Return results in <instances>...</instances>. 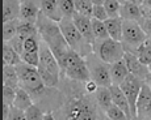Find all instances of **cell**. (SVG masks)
I'll return each instance as SVG.
<instances>
[{
	"label": "cell",
	"mask_w": 151,
	"mask_h": 120,
	"mask_svg": "<svg viewBox=\"0 0 151 120\" xmlns=\"http://www.w3.org/2000/svg\"><path fill=\"white\" fill-rule=\"evenodd\" d=\"M145 82H146V84H147V85H149V86L151 88V73L149 75V77H147V78H146V81H145Z\"/></svg>",
	"instance_id": "45"
},
{
	"label": "cell",
	"mask_w": 151,
	"mask_h": 120,
	"mask_svg": "<svg viewBox=\"0 0 151 120\" xmlns=\"http://www.w3.org/2000/svg\"><path fill=\"white\" fill-rule=\"evenodd\" d=\"M40 34L33 37H29L24 41V51L28 52H40V43H41V39H38Z\"/></svg>",
	"instance_id": "34"
},
{
	"label": "cell",
	"mask_w": 151,
	"mask_h": 120,
	"mask_svg": "<svg viewBox=\"0 0 151 120\" xmlns=\"http://www.w3.org/2000/svg\"><path fill=\"white\" fill-rule=\"evenodd\" d=\"M16 69L20 80V86L29 91L32 95H38L43 93L46 85L43 84L37 67H32L21 61L19 65H16Z\"/></svg>",
	"instance_id": "3"
},
{
	"label": "cell",
	"mask_w": 151,
	"mask_h": 120,
	"mask_svg": "<svg viewBox=\"0 0 151 120\" xmlns=\"http://www.w3.org/2000/svg\"><path fill=\"white\" fill-rule=\"evenodd\" d=\"M5 43H8L11 46V47L13 48L14 51H17V52L21 55L22 52H24V39L22 38H20L19 35H16V37H13L12 39H11L9 42H5Z\"/></svg>",
	"instance_id": "39"
},
{
	"label": "cell",
	"mask_w": 151,
	"mask_h": 120,
	"mask_svg": "<svg viewBox=\"0 0 151 120\" xmlns=\"http://www.w3.org/2000/svg\"><path fill=\"white\" fill-rule=\"evenodd\" d=\"M109 89H110V93H112L113 104L120 107L121 110L126 114V116L129 118V120H132L133 116H132V110H130L129 101H127V98L125 97V94H124V91L121 90V88L118 86V85H110Z\"/></svg>",
	"instance_id": "14"
},
{
	"label": "cell",
	"mask_w": 151,
	"mask_h": 120,
	"mask_svg": "<svg viewBox=\"0 0 151 120\" xmlns=\"http://www.w3.org/2000/svg\"><path fill=\"white\" fill-rule=\"evenodd\" d=\"M36 25H37V30H38V34H40V38L53 51V54L55 55V58H57L58 63H59V65H60V69L63 71L67 55L72 48L68 46L67 41H66L65 37H63L58 22L47 18V17L41 12Z\"/></svg>",
	"instance_id": "1"
},
{
	"label": "cell",
	"mask_w": 151,
	"mask_h": 120,
	"mask_svg": "<svg viewBox=\"0 0 151 120\" xmlns=\"http://www.w3.org/2000/svg\"><path fill=\"white\" fill-rule=\"evenodd\" d=\"M146 41L147 35L139 26L138 21L122 20V44L125 51L134 54L139 46L143 44Z\"/></svg>",
	"instance_id": "6"
},
{
	"label": "cell",
	"mask_w": 151,
	"mask_h": 120,
	"mask_svg": "<svg viewBox=\"0 0 151 120\" xmlns=\"http://www.w3.org/2000/svg\"><path fill=\"white\" fill-rule=\"evenodd\" d=\"M72 21H74L75 26L78 28V30L82 33V35L86 38L87 42H89L92 46L96 42V38L93 35V30H92V18L91 17H87L79 13H75L72 17Z\"/></svg>",
	"instance_id": "12"
},
{
	"label": "cell",
	"mask_w": 151,
	"mask_h": 120,
	"mask_svg": "<svg viewBox=\"0 0 151 120\" xmlns=\"http://www.w3.org/2000/svg\"><path fill=\"white\" fill-rule=\"evenodd\" d=\"M143 16L142 9L138 4H134L132 1H126L121 4L120 17L122 20H132V21H138L141 17Z\"/></svg>",
	"instance_id": "17"
},
{
	"label": "cell",
	"mask_w": 151,
	"mask_h": 120,
	"mask_svg": "<svg viewBox=\"0 0 151 120\" xmlns=\"http://www.w3.org/2000/svg\"><path fill=\"white\" fill-rule=\"evenodd\" d=\"M40 8H41V12L47 18L53 20V21L58 22V24L62 21L63 15L60 12V8L58 5L57 0H41L40 1Z\"/></svg>",
	"instance_id": "15"
},
{
	"label": "cell",
	"mask_w": 151,
	"mask_h": 120,
	"mask_svg": "<svg viewBox=\"0 0 151 120\" xmlns=\"http://www.w3.org/2000/svg\"><path fill=\"white\" fill-rule=\"evenodd\" d=\"M20 17V0H4L3 4V21L8 22Z\"/></svg>",
	"instance_id": "18"
},
{
	"label": "cell",
	"mask_w": 151,
	"mask_h": 120,
	"mask_svg": "<svg viewBox=\"0 0 151 120\" xmlns=\"http://www.w3.org/2000/svg\"><path fill=\"white\" fill-rule=\"evenodd\" d=\"M105 114H106V118L109 120H129L126 114H125L120 107H117L116 104L110 106L108 110L105 111Z\"/></svg>",
	"instance_id": "33"
},
{
	"label": "cell",
	"mask_w": 151,
	"mask_h": 120,
	"mask_svg": "<svg viewBox=\"0 0 151 120\" xmlns=\"http://www.w3.org/2000/svg\"><path fill=\"white\" fill-rule=\"evenodd\" d=\"M91 3L93 5H103L104 4V0H91Z\"/></svg>",
	"instance_id": "44"
},
{
	"label": "cell",
	"mask_w": 151,
	"mask_h": 120,
	"mask_svg": "<svg viewBox=\"0 0 151 120\" xmlns=\"http://www.w3.org/2000/svg\"><path fill=\"white\" fill-rule=\"evenodd\" d=\"M147 43H149L150 47H151V37H150V38H147Z\"/></svg>",
	"instance_id": "46"
},
{
	"label": "cell",
	"mask_w": 151,
	"mask_h": 120,
	"mask_svg": "<svg viewBox=\"0 0 151 120\" xmlns=\"http://www.w3.org/2000/svg\"><path fill=\"white\" fill-rule=\"evenodd\" d=\"M84 86H86V91H88V93H95V91L97 90L99 85L93 81V80H89V81L84 82Z\"/></svg>",
	"instance_id": "42"
},
{
	"label": "cell",
	"mask_w": 151,
	"mask_h": 120,
	"mask_svg": "<svg viewBox=\"0 0 151 120\" xmlns=\"http://www.w3.org/2000/svg\"><path fill=\"white\" fill-rule=\"evenodd\" d=\"M151 102V88L145 82L142 85V89L139 91V95L137 99V112L141 114Z\"/></svg>",
	"instance_id": "24"
},
{
	"label": "cell",
	"mask_w": 151,
	"mask_h": 120,
	"mask_svg": "<svg viewBox=\"0 0 151 120\" xmlns=\"http://www.w3.org/2000/svg\"><path fill=\"white\" fill-rule=\"evenodd\" d=\"M118 1H120V3H121V4H124V3H126V1H127V0H118Z\"/></svg>",
	"instance_id": "47"
},
{
	"label": "cell",
	"mask_w": 151,
	"mask_h": 120,
	"mask_svg": "<svg viewBox=\"0 0 151 120\" xmlns=\"http://www.w3.org/2000/svg\"><path fill=\"white\" fill-rule=\"evenodd\" d=\"M95 97H96L97 103L100 104V107L103 108L104 111H106L110 106L113 104L112 93H110L109 88H106V86H99L97 90L95 91Z\"/></svg>",
	"instance_id": "22"
},
{
	"label": "cell",
	"mask_w": 151,
	"mask_h": 120,
	"mask_svg": "<svg viewBox=\"0 0 151 120\" xmlns=\"http://www.w3.org/2000/svg\"><path fill=\"white\" fill-rule=\"evenodd\" d=\"M92 17L96 20H100V21H106L109 18L108 13H106L104 5H93V13H92Z\"/></svg>",
	"instance_id": "38"
},
{
	"label": "cell",
	"mask_w": 151,
	"mask_h": 120,
	"mask_svg": "<svg viewBox=\"0 0 151 120\" xmlns=\"http://www.w3.org/2000/svg\"><path fill=\"white\" fill-rule=\"evenodd\" d=\"M129 75L130 72L127 69L126 64H125L124 59L114 63V64H110V76H112L113 85H121Z\"/></svg>",
	"instance_id": "16"
},
{
	"label": "cell",
	"mask_w": 151,
	"mask_h": 120,
	"mask_svg": "<svg viewBox=\"0 0 151 120\" xmlns=\"http://www.w3.org/2000/svg\"><path fill=\"white\" fill-rule=\"evenodd\" d=\"M43 120H55L53 112H46L45 116H43Z\"/></svg>",
	"instance_id": "43"
},
{
	"label": "cell",
	"mask_w": 151,
	"mask_h": 120,
	"mask_svg": "<svg viewBox=\"0 0 151 120\" xmlns=\"http://www.w3.org/2000/svg\"><path fill=\"white\" fill-rule=\"evenodd\" d=\"M75 9L76 13L92 18V13H93V4L91 0H75Z\"/></svg>",
	"instance_id": "30"
},
{
	"label": "cell",
	"mask_w": 151,
	"mask_h": 120,
	"mask_svg": "<svg viewBox=\"0 0 151 120\" xmlns=\"http://www.w3.org/2000/svg\"><path fill=\"white\" fill-rule=\"evenodd\" d=\"M40 13H41V8L37 5L34 0H20V20L36 24Z\"/></svg>",
	"instance_id": "13"
},
{
	"label": "cell",
	"mask_w": 151,
	"mask_h": 120,
	"mask_svg": "<svg viewBox=\"0 0 151 120\" xmlns=\"http://www.w3.org/2000/svg\"><path fill=\"white\" fill-rule=\"evenodd\" d=\"M138 24L139 26L142 28V30L145 31L147 37H151V17L147 16H142L141 18L138 20Z\"/></svg>",
	"instance_id": "41"
},
{
	"label": "cell",
	"mask_w": 151,
	"mask_h": 120,
	"mask_svg": "<svg viewBox=\"0 0 151 120\" xmlns=\"http://www.w3.org/2000/svg\"><path fill=\"white\" fill-rule=\"evenodd\" d=\"M108 120H109V119H108Z\"/></svg>",
	"instance_id": "49"
},
{
	"label": "cell",
	"mask_w": 151,
	"mask_h": 120,
	"mask_svg": "<svg viewBox=\"0 0 151 120\" xmlns=\"http://www.w3.org/2000/svg\"><path fill=\"white\" fill-rule=\"evenodd\" d=\"M57 1H58V5H59L63 17L72 18L74 15L76 13V9H75V0H57Z\"/></svg>",
	"instance_id": "32"
},
{
	"label": "cell",
	"mask_w": 151,
	"mask_h": 120,
	"mask_svg": "<svg viewBox=\"0 0 151 120\" xmlns=\"http://www.w3.org/2000/svg\"><path fill=\"white\" fill-rule=\"evenodd\" d=\"M37 69H38L40 76H41V78H42L43 84L46 85V88H55V86H57L58 82H59V76L51 73L50 71L45 69V68L41 67V65H38V67H37Z\"/></svg>",
	"instance_id": "26"
},
{
	"label": "cell",
	"mask_w": 151,
	"mask_h": 120,
	"mask_svg": "<svg viewBox=\"0 0 151 120\" xmlns=\"http://www.w3.org/2000/svg\"><path fill=\"white\" fill-rule=\"evenodd\" d=\"M13 106L22 111H27L30 106H33V99H32V94L27 91L24 88L19 86L16 89V97H14Z\"/></svg>",
	"instance_id": "20"
},
{
	"label": "cell",
	"mask_w": 151,
	"mask_h": 120,
	"mask_svg": "<svg viewBox=\"0 0 151 120\" xmlns=\"http://www.w3.org/2000/svg\"><path fill=\"white\" fill-rule=\"evenodd\" d=\"M125 52L126 51H125L122 42L114 41L112 38L97 39L93 44V54L108 64H114L122 60Z\"/></svg>",
	"instance_id": "4"
},
{
	"label": "cell",
	"mask_w": 151,
	"mask_h": 120,
	"mask_svg": "<svg viewBox=\"0 0 151 120\" xmlns=\"http://www.w3.org/2000/svg\"><path fill=\"white\" fill-rule=\"evenodd\" d=\"M124 61H125L127 69H129V72L132 73V75L137 76L138 78L146 81V78L149 77L151 71H150V68L147 67V65L142 64V63L139 61V59L137 58L135 54L127 52L126 51V52H125V56H124Z\"/></svg>",
	"instance_id": "11"
},
{
	"label": "cell",
	"mask_w": 151,
	"mask_h": 120,
	"mask_svg": "<svg viewBox=\"0 0 151 120\" xmlns=\"http://www.w3.org/2000/svg\"><path fill=\"white\" fill-rule=\"evenodd\" d=\"M134 54L137 55V58L139 59V61H141L142 64L147 65V67L151 65V47H150V44L147 43V41L145 42L143 44L139 46Z\"/></svg>",
	"instance_id": "27"
},
{
	"label": "cell",
	"mask_w": 151,
	"mask_h": 120,
	"mask_svg": "<svg viewBox=\"0 0 151 120\" xmlns=\"http://www.w3.org/2000/svg\"><path fill=\"white\" fill-rule=\"evenodd\" d=\"M65 120H96V112L87 98L72 97L66 103Z\"/></svg>",
	"instance_id": "5"
},
{
	"label": "cell",
	"mask_w": 151,
	"mask_h": 120,
	"mask_svg": "<svg viewBox=\"0 0 151 120\" xmlns=\"http://www.w3.org/2000/svg\"><path fill=\"white\" fill-rule=\"evenodd\" d=\"M19 22L20 18L12 20V21L4 22V26H3V35H4V42H9L13 37L17 35V28H19Z\"/></svg>",
	"instance_id": "28"
},
{
	"label": "cell",
	"mask_w": 151,
	"mask_h": 120,
	"mask_svg": "<svg viewBox=\"0 0 151 120\" xmlns=\"http://www.w3.org/2000/svg\"><path fill=\"white\" fill-rule=\"evenodd\" d=\"M150 71H151V65H150Z\"/></svg>",
	"instance_id": "48"
},
{
	"label": "cell",
	"mask_w": 151,
	"mask_h": 120,
	"mask_svg": "<svg viewBox=\"0 0 151 120\" xmlns=\"http://www.w3.org/2000/svg\"><path fill=\"white\" fill-rule=\"evenodd\" d=\"M3 60H4V65H13V67L19 65L22 61L21 55L5 42L4 46H3Z\"/></svg>",
	"instance_id": "23"
},
{
	"label": "cell",
	"mask_w": 151,
	"mask_h": 120,
	"mask_svg": "<svg viewBox=\"0 0 151 120\" xmlns=\"http://www.w3.org/2000/svg\"><path fill=\"white\" fill-rule=\"evenodd\" d=\"M143 84H145L143 80L138 78L137 76H134V75L130 73V75L125 78V81L122 82V84L118 85V86L121 88V90L124 91V94L127 98V101H129L133 118H135V116L138 115V112H137V99H138L139 91H141L142 85Z\"/></svg>",
	"instance_id": "9"
},
{
	"label": "cell",
	"mask_w": 151,
	"mask_h": 120,
	"mask_svg": "<svg viewBox=\"0 0 151 120\" xmlns=\"http://www.w3.org/2000/svg\"><path fill=\"white\" fill-rule=\"evenodd\" d=\"M7 120H27V115H25V111L20 110V108L12 106L9 111V115H8Z\"/></svg>",
	"instance_id": "40"
},
{
	"label": "cell",
	"mask_w": 151,
	"mask_h": 120,
	"mask_svg": "<svg viewBox=\"0 0 151 120\" xmlns=\"http://www.w3.org/2000/svg\"><path fill=\"white\" fill-rule=\"evenodd\" d=\"M104 8L108 13L109 18H117L120 17L121 11V3L118 0H104Z\"/></svg>",
	"instance_id": "31"
},
{
	"label": "cell",
	"mask_w": 151,
	"mask_h": 120,
	"mask_svg": "<svg viewBox=\"0 0 151 120\" xmlns=\"http://www.w3.org/2000/svg\"><path fill=\"white\" fill-rule=\"evenodd\" d=\"M3 80H4V86L17 89L20 86V80H19L16 67H13V65H4V68H3Z\"/></svg>",
	"instance_id": "21"
},
{
	"label": "cell",
	"mask_w": 151,
	"mask_h": 120,
	"mask_svg": "<svg viewBox=\"0 0 151 120\" xmlns=\"http://www.w3.org/2000/svg\"><path fill=\"white\" fill-rule=\"evenodd\" d=\"M58 25H59L60 31H62L65 39L67 41L68 46L75 52L79 54L80 56H83L84 59H86L87 56H89L91 54H93V46L89 43V42L86 41V38L82 35V33L75 26L72 18L63 17L62 21Z\"/></svg>",
	"instance_id": "2"
},
{
	"label": "cell",
	"mask_w": 151,
	"mask_h": 120,
	"mask_svg": "<svg viewBox=\"0 0 151 120\" xmlns=\"http://www.w3.org/2000/svg\"><path fill=\"white\" fill-rule=\"evenodd\" d=\"M3 97H4V102L9 106H13L14 97H16V89L9 86H3Z\"/></svg>",
	"instance_id": "37"
},
{
	"label": "cell",
	"mask_w": 151,
	"mask_h": 120,
	"mask_svg": "<svg viewBox=\"0 0 151 120\" xmlns=\"http://www.w3.org/2000/svg\"><path fill=\"white\" fill-rule=\"evenodd\" d=\"M25 115H27V120H43L45 114L42 112L38 106L33 104L25 111Z\"/></svg>",
	"instance_id": "36"
},
{
	"label": "cell",
	"mask_w": 151,
	"mask_h": 120,
	"mask_svg": "<svg viewBox=\"0 0 151 120\" xmlns=\"http://www.w3.org/2000/svg\"><path fill=\"white\" fill-rule=\"evenodd\" d=\"M92 30H93V35H95V38H96V41L97 39L109 38L108 30H106L104 21L96 20V18H93V17H92Z\"/></svg>",
	"instance_id": "29"
},
{
	"label": "cell",
	"mask_w": 151,
	"mask_h": 120,
	"mask_svg": "<svg viewBox=\"0 0 151 120\" xmlns=\"http://www.w3.org/2000/svg\"><path fill=\"white\" fill-rule=\"evenodd\" d=\"M86 61L87 65H88L91 80H93L99 86L109 88L110 85H113L112 76H110V64L103 61L95 54H91L89 56H87Z\"/></svg>",
	"instance_id": "8"
},
{
	"label": "cell",
	"mask_w": 151,
	"mask_h": 120,
	"mask_svg": "<svg viewBox=\"0 0 151 120\" xmlns=\"http://www.w3.org/2000/svg\"><path fill=\"white\" fill-rule=\"evenodd\" d=\"M40 65L43 67L45 69L50 71L51 73L59 76L62 69H60V65L58 63L57 58L53 54V51L49 48V46L41 39V43H40Z\"/></svg>",
	"instance_id": "10"
},
{
	"label": "cell",
	"mask_w": 151,
	"mask_h": 120,
	"mask_svg": "<svg viewBox=\"0 0 151 120\" xmlns=\"http://www.w3.org/2000/svg\"><path fill=\"white\" fill-rule=\"evenodd\" d=\"M104 24H105V28L108 30L109 38L122 42V18L121 17L108 18L106 21H104Z\"/></svg>",
	"instance_id": "19"
},
{
	"label": "cell",
	"mask_w": 151,
	"mask_h": 120,
	"mask_svg": "<svg viewBox=\"0 0 151 120\" xmlns=\"http://www.w3.org/2000/svg\"><path fill=\"white\" fill-rule=\"evenodd\" d=\"M21 60L22 63L28 65H32V67H38L40 65V54L38 52H28V51H24L21 54Z\"/></svg>",
	"instance_id": "35"
},
{
	"label": "cell",
	"mask_w": 151,
	"mask_h": 120,
	"mask_svg": "<svg viewBox=\"0 0 151 120\" xmlns=\"http://www.w3.org/2000/svg\"><path fill=\"white\" fill-rule=\"evenodd\" d=\"M37 34H38V30H37V25L36 24L20 20L19 28H17V35H19L20 38H22L25 41L27 38H29V37L37 35Z\"/></svg>",
	"instance_id": "25"
},
{
	"label": "cell",
	"mask_w": 151,
	"mask_h": 120,
	"mask_svg": "<svg viewBox=\"0 0 151 120\" xmlns=\"http://www.w3.org/2000/svg\"><path fill=\"white\" fill-rule=\"evenodd\" d=\"M63 72L66 76L71 80L80 82H87L91 80V75H89V69L87 61L83 56L76 54L74 50H71L66 59L65 67H63Z\"/></svg>",
	"instance_id": "7"
}]
</instances>
